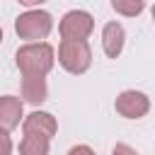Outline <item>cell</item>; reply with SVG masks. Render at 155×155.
I'll return each instance as SVG.
<instances>
[{
    "instance_id": "obj_9",
    "label": "cell",
    "mask_w": 155,
    "mask_h": 155,
    "mask_svg": "<svg viewBox=\"0 0 155 155\" xmlns=\"http://www.w3.org/2000/svg\"><path fill=\"white\" fill-rule=\"evenodd\" d=\"M46 78L44 75H24L22 80V97L29 104H41L46 99Z\"/></svg>"
},
{
    "instance_id": "obj_11",
    "label": "cell",
    "mask_w": 155,
    "mask_h": 155,
    "mask_svg": "<svg viewBox=\"0 0 155 155\" xmlns=\"http://www.w3.org/2000/svg\"><path fill=\"white\" fill-rule=\"evenodd\" d=\"M114 10L126 15V17H136L145 10V0H111Z\"/></svg>"
},
{
    "instance_id": "obj_8",
    "label": "cell",
    "mask_w": 155,
    "mask_h": 155,
    "mask_svg": "<svg viewBox=\"0 0 155 155\" xmlns=\"http://www.w3.org/2000/svg\"><path fill=\"white\" fill-rule=\"evenodd\" d=\"M19 119H22V102H19V97H12V94L0 97V128L10 131V128L19 126Z\"/></svg>"
},
{
    "instance_id": "obj_1",
    "label": "cell",
    "mask_w": 155,
    "mask_h": 155,
    "mask_svg": "<svg viewBox=\"0 0 155 155\" xmlns=\"http://www.w3.org/2000/svg\"><path fill=\"white\" fill-rule=\"evenodd\" d=\"M15 58H17V68L24 75H46L53 68V48L44 41L22 46Z\"/></svg>"
},
{
    "instance_id": "obj_15",
    "label": "cell",
    "mask_w": 155,
    "mask_h": 155,
    "mask_svg": "<svg viewBox=\"0 0 155 155\" xmlns=\"http://www.w3.org/2000/svg\"><path fill=\"white\" fill-rule=\"evenodd\" d=\"M22 5H41V2H46V0H19Z\"/></svg>"
},
{
    "instance_id": "obj_12",
    "label": "cell",
    "mask_w": 155,
    "mask_h": 155,
    "mask_svg": "<svg viewBox=\"0 0 155 155\" xmlns=\"http://www.w3.org/2000/svg\"><path fill=\"white\" fill-rule=\"evenodd\" d=\"M12 153V140L7 136L5 128H0V155H10Z\"/></svg>"
},
{
    "instance_id": "obj_10",
    "label": "cell",
    "mask_w": 155,
    "mask_h": 155,
    "mask_svg": "<svg viewBox=\"0 0 155 155\" xmlns=\"http://www.w3.org/2000/svg\"><path fill=\"white\" fill-rule=\"evenodd\" d=\"M19 155H48V138L24 133V140L19 143Z\"/></svg>"
},
{
    "instance_id": "obj_4",
    "label": "cell",
    "mask_w": 155,
    "mask_h": 155,
    "mask_svg": "<svg viewBox=\"0 0 155 155\" xmlns=\"http://www.w3.org/2000/svg\"><path fill=\"white\" fill-rule=\"evenodd\" d=\"M94 29V19L90 12L85 10H73L61 19V34L63 39H75V41H85Z\"/></svg>"
},
{
    "instance_id": "obj_5",
    "label": "cell",
    "mask_w": 155,
    "mask_h": 155,
    "mask_svg": "<svg viewBox=\"0 0 155 155\" xmlns=\"http://www.w3.org/2000/svg\"><path fill=\"white\" fill-rule=\"evenodd\" d=\"M148 109H150V99L143 92L128 90V92L116 97V111L126 119H140V116L148 114Z\"/></svg>"
},
{
    "instance_id": "obj_7",
    "label": "cell",
    "mask_w": 155,
    "mask_h": 155,
    "mask_svg": "<svg viewBox=\"0 0 155 155\" xmlns=\"http://www.w3.org/2000/svg\"><path fill=\"white\" fill-rule=\"evenodd\" d=\"M124 39H126V31L119 22H109L104 24V31H102V46H104V53L109 58H116L124 48Z\"/></svg>"
},
{
    "instance_id": "obj_2",
    "label": "cell",
    "mask_w": 155,
    "mask_h": 155,
    "mask_svg": "<svg viewBox=\"0 0 155 155\" xmlns=\"http://www.w3.org/2000/svg\"><path fill=\"white\" fill-rule=\"evenodd\" d=\"M58 61L61 65L73 73V75H80L90 68L92 63V51L87 46V41H75V39H63L61 41V48H58Z\"/></svg>"
},
{
    "instance_id": "obj_3",
    "label": "cell",
    "mask_w": 155,
    "mask_h": 155,
    "mask_svg": "<svg viewBox=\"0 0 155 155\" xmlns=\"http://www.w3.org/2000/svg\"><path fill=\"white\" fill-rule=\"evenodd\" d=\"M51 29H53V19L44 10H29V12L19 15L15 22V31L19 34V39H29V41L48 36Z\"/></svg>"
},
{
    "instance_id": "obj_14",
    "label": "cell",
    "mask_w": 155,
    "mask_h": 155,
    "mask_svg": "<svg viewBox=\"0 0 155 155\" xmlns=\"http://www.w3.org/2000/svg\"><path fill=\"white\" fill-rule=\"evenodd\" d=\"M68 155H94V150L90 145H75V148H70Z\"/></svg>"
},
{
    "instance_id": "obj_6",
    "label": "cell",
    "mask_w": 155,
    "mask_h": 155,
    "mask_svg": "<svg viewBox=\"0 0 155 155\" xmlns=\"http://www.w3.org/2000/svg\"><path fill=\"white\" fill-rule=\"evenodd\" d=\"M24 133H34V136H44L51 140V136L56 133V119L46 111H31L24 119Z\"/></svg>"
},
{
    "instance_id": "obj_13",
    "label": "cell",
    "mask_w": 155,
    "mask_h": 155,
    "mask_svg": "<svg viewBox=\"0 0 155 155\" xmlns=\"http://www.w3.org/2000/svg\"><path fill=\"white\" fill-rule=\"evenodd\" d=\"M111 155H138V153H136L133 148H128L126 143H119V145L111 150Z\"/></svg>"
},
{
    "instance_id": "obj_16",
    "label": "cell",
    "mask_w": 155,
    "mask_h": 155,
    "mask_svg": "<svg viewBox=\"0 0 155 155\" xmlns=\"http://www.w3.org/2000/svg\"><path fill=\"white\" fill-rule=\"evenodd\" d=\"M0 41H2V29H0Z\"/></svg>"
}]
</instances>
